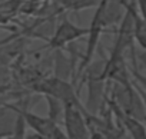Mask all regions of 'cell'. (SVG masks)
Masks as SVG:
<instances>
[{
    "label": "cell",
    "instance_id": "6da1fadb",
    "mask_svg": "<svg viewBox=\"0 0 146 139\" xmlns=\"http://www.w3.org/2000/svg\"><path fill=\"white\" fill-rule=\"evenodd\" d=\"M33 89L39 93L49 95V96H53V98L59 99L64 106L72 105V106H76V108L88 112L86 108L82 105L76 89L73 88V85L70 82H67L64 79H60L57 76L46 78V79H42L40 82H37L33 86Z\"/></svg>",
    "mask_w": 146,
    "mask_h": 139
},
{
    "label": "cell",
    "instance_id": "7a4b0ae2",
    "mask_svg": "<svg viewBox=\"0 0 146 139\" xmlns=\"http://www.w3.org/2000/svg\"><path fill=\"white\" fill-rule=\"evenodd\" d=\"M10 109H13L16 113H19L25 123L33 129L37 136H40L42 139H67L66 138V133L60 129L59 123L52 120L50 118L47 116H40V115H36L30 110H27L26 108H19V106H15V105H10L7 103Z\"/></svg>",
    "mask_w": 146,
    "mask_h": 139
},
{
    "label": "cell",
    "instance_id": "3957f363",
    "mask_svg": "<svg viewBox=\"0 0 146 139\" xmlns=\"http://www.w3.org/2000/svg\"><path fill=\"white\" fill-rule=\"evenodd\" d=\"M106 27H108V25L105 22V0H99V3L96 6V10H95V15H93L92 22H90V26H89L86 50H85V55H83V57L79 63V69H78L79 75L82 72H85V69L95 59V53H96L100 36H102V33L105 32Z\"/></svg>",
    "mask_w": 146,
    "mask_h": 139
},
{
    "label": "cell",
    "instance_id": "277c9868",
    "mask_svg": "<svg viewBox=\"0 0 146 139\" xmlns=\"http://www.w3.org/2000/svg\"><path fill=\"white\" fill-rule=\"evenodd\" d=\"M86 115L88 112L76 106H64L63 123L67 139H89V126L86 122Z\"/></svg>",
    "mask_w": 146,
    "mask_h": 139
},
{
    "label": "cell",
    "instance_id": "5b68a950",
    "mask_svg": "<svg viewBox=\"0 0 146 139\" xmlns=\"http://www.w3.org/2000/svg\"><path fill=\"white\" fill-rule=\"evenodd\" d=\"M88 33L89 27H79L69 22L67 19H63L50 36V39L47 40V47L53 50H62L64 46L73 43L75 40L88 36Z\"/></svg>",
    "mask_w": 146,
    "mask_h": 139
},
{
    "label": "cell",
    "instance_id": "8992f818",
    "mask_svg": "<svg viewBox=\"0 0 146 139\" xmlns=\"http://www.w3.org/2000/svg\"><path fill=\"white\" fill-rule=\"evenodd\" d=\"M109 103H110L112 109L115 110L117 119L123 125V128L127 132L130 139H146V125H145V122H142L140 119H137L135 116H130V115L125 113L113 100H110Z\"/></svg>",
    "mask_w": 146,
    "mask_h": 139
},
{
    "label": "cell",
    "instance_id": "52a82bcc",
    "mask_svg": "<svg viewBox=\"0 0 146 139\" xmlns=\"http://www.w3.org/2000/svg\"><path fill=\"white\" fill-rule=\"evenodd\" d=\"M129 7L133 16V37L142 50H146V22L137 12L136 2H129Z\"/></svg>",
    "mask_w": 146,
    "mask_h": 139
},
{
    "label": "cell",
    "instance_id": "ba28073f",
    "mask_svg": "<svg viewBox=\"0 0 146 139\" xmlns=\"http://www.w3.org/2000/svg\"><path fill=\"white\" fill-rule=\"evenodd\" d=\"M23 7V0H3L0 2V25L12 20Z\"/></svg>",
    "mask_w": 146,
    "mask_h": 139
},
{
    "label": "cell",
    "instance_id": "9c48e42d",
    "mask_svg": "<svg viewBox=\"0 0 146 139\" xmlns=\"http://www.w3.org/2000/svg\"><path fill=\"white\" fill-rule=\"evenodd\" d=\"M54 3L60 6L62 10L79 12L83 9H89L92 6H98L99 0H54Z\"/></svg>",
    "mask_w": 146,
    "mask_h": 139
},
{
    "label": "cell",
    "instance_id": "30bf717a",
    "mask_svg": "<svg viewBox=\"0 0 146 139\" xmlns=\"http://www.w3.org/2000/svg\"><path fill=\"white\" fill-rule=\"evenodd\" d=\"M44 99L47 102V118L59 123V120L63 119V115H64V105L59 99L49 95H44Z\"/></svg>",
    "mask_w": 146,
    "mask_h": 139
},
{
    "label": "cell",
    "instance_id": "8fae6325",
    "mask_svg": "<svg viewBox=\"0 0 146 139\" xmlns=\"http://www.w3.org/2000/svg\"><path fill=\"white\" fill-rule=\"evenodd\" d=\"M130 53H132V62H133V67H132V70H130V73H132V76H133V79H135V82H133V83H135V85H137L140 89H143V90L146 92V75L140 73V72H139V69H137L135 47H133V49H130ZM140 60L143 62L145 69H146V55H145V53H143V55H140Z\"/></svg>",
    "mask_w": 146,
    "mask_h": 139
},
{
    "label": "cell",
    "instance_id": "7c38bea8",
    "mask_svg": "<svg viewBox=\"0 0 146 139\" xmlns=\"http://www.w3.org/2000/svg\"><path fill=\"white\" fill-rule=\"evenodd\" d=\"M70 69L72 67H70L69 59H66V56L60 50H57V53H56V76L67 80V78L70 76Z\"/></svg>",
    "mask_w": 146,
    "mask_h": 139
},
{
    "label": "cell",
    "instance_id": "4fadbf2b",
    "mask_svg": "<svg viewBox=\"0 0 146 139\" xmlns=\"http://www.w3.org/2000/svg\"><path fill=\"white\" fill-rule=\"evenodd\" d=\"M12 85V70L6 65H0V95L9 90Z\"/></svg>",
    "mask_w": 146,
    "mask_h": 139
},
{
    "label": "cell",
    "instance_id": "5bb4252c",
    "mask_svg": "<svg viewBox=\"0 0 146 139\" xmlns=\"http://www.w3.org/2000/svg\"><path fill=\"white\" fill-rule=\"evenodd\" d=\"M135 2H136V7H137L139 15L146 22V0H135Z\"/></svg>",
    "mask_w": 146,
    "mask_h": 139
},
{
    "label": "cell",
    "instance_id": "9a60e30c",
    "mask_svg": "<svg viewBox=\"0 0 146 139\" xmlns=\"http://www.w3.org/2000/svg\"><path fill=\"white\" fill-rule=\"evenodd\" d=\"M135 85V83H133ZM135 88L137 89V92L140 93V96H142V100H143V105H145V116H143V122H145V125H146V92L143 90V89H140L137 85H135Z\"/></svg>",
    "mask_w": 146,
    "mask_h": 139
},
{
    "label": "cell",
    "instance_id": "2e32d148",
    "mask_svg": "<svg viewBox=\"0 0 146 139\" xmlns=\"http://www.w3.org/2000/svg\"><path fill=\"white\" fill-rule=\"evenodd\" d=\"M13 39H15V35H13V36H9V37H7V39H5V40H2V42H0V47L6 46V45H7L9 42H12Z\"/></svg>",
    "mask_w": 146,
    "mask_h": 139
},
{
    "label": "cell",
    "instance_id": "e0dca14e",
    "mask_svg": "<svg viewBox=\"0 0 146 139\" xmlns=\"http://www.w3.org/2000/svg\"><path fill=\"white\" fill-rule=\"evenodd\" d=\"M13 133H0V139H10Z\"/></svg>",
    "mask_w": 146,
    "mask_h": 139
},
{
    "label": "cell",
    "instance_id": "ac0fdd59",
    "mask_svg": "<svg viewBox=\"0 0 146 139\" xmlns=\"http://www.w3.org/2000/svg\"><path fill=\"white\" fill-rule=\"evenodd\" d=\"M3 105H5V102H2V100H0V108H2Z\"/></svg>",
    "mask_w": 146,
    "mask_h": 139
},
{
    "label": "cell",
    "instance_id": "d6986e66",
    "mask_svg": "<svg viewBox=\"0 0 146 139\" xmlns=\"http://www.w3.org/2000/svg\"><path fill=\"white\" fill-rule=\"evenodd\" d=\"M10 139H12V138H10Z\"/></svg>",
    "mask_w": 146,
    "mask_h": 139
}]
</instances>
